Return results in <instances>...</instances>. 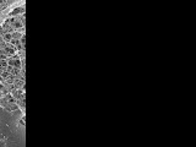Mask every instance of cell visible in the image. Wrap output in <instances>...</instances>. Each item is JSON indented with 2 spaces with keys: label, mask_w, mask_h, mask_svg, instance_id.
<instances>
[{
  "label": "cell",
  "mask_w": 196,
  "mask_h": 147,
  "mask_svg": "<svg viewBox=\"0 0 196 147\" xmlns=\"http://www.w3.org/2000/svg\"><path fill=\"white\" fill-rule=\"evenodd\" d=\"M4 53L7 54V55H14L15 54V48L12 45H10V44H6L4 47Z\"/></svg>",
  "instance_id": "obj_1"
},
{
  "label": "cell",
  "mask_w": 196,
  "mask_h": 147,
  "mask_svg": "<svg viewBox=\"0 0 196 147\" xmlns=\"http://www.w3.org/2000/svg\"><path fill=\"white\" fill-rule=\"evenodd\" d=\"M9 65L10 66H15V68H20V66H21V61H20V59H10L9 60Z\"/></svg>",
  "instance_id": "obj_2"
},
{
  "label": "cell",
  "mask_w": 196,
  "mask_h": 147,
  "mask_svg": "<svg viewBox=\"0 0 196 147\" xmlns=\"http://www.w3.org/2000/svg\"><path fill=\"white\" fill-rule=\"evenodd\" d=\"M4 39H5L6 42H10V40L12 39V36L10 34V33H6V34H4Z\"/></svg>",
  "instance_id": "obj_3"
},
{
  "label": "cell",
  "mask_w": 196,
  "mask_h": 147,
  "mask_svg": "<svg viewBox=\"0 0 196 147\" xmlns=\"http://www.w3.org/2000/svg\"><path fill=\"white\" fill-rule=\"evenodd\" d=\"M3 54H5V53H4V50H0V58H4Z\"/></svg>",
  "instance_id": "obj_4"
},
{
  "label": "cell",
  "mask_w": 196,
  "mask_h": 147,
  "mask_svg": "<svg viewBox=\"0 0 196 147\" xmlns=\"http://www.w3.org/2000/svg\"><path fill=\"white\" fill-rule=\"evenodd\" d=\"M0 146H5V142L4 141H0Z\"/></svg>",
  "instance_id": "obj_5"
}]
</instances>
